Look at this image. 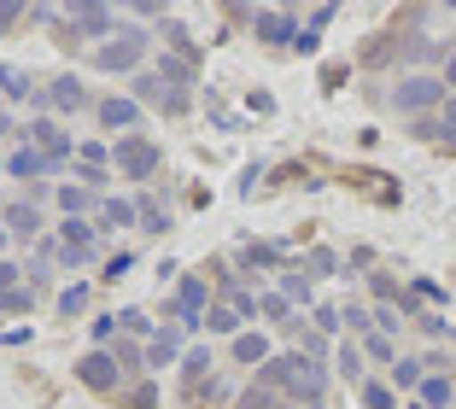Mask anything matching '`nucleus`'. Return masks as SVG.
Masks as SVG:
<instances>
[{
	"mask_svg": "<svg viewBox=\"0 0 456 409\" xmlns=\"http://www.w3.org/2000/svg\"><path fill=\"white\" fill-rule=\"evenodd\" d=\"M362 351L375 356V363H398V351H392V339H387V333H369V339H362Z\"/></svg>",
	"mask_w": 456,
	"mask_h": 409,
	"instance_id": "ea45409f",
	"label": "nucleus"
},
{
	"mask_svg": "<svg viewBox=\"0 0 456 409\" xmlns=\"http://www.w3.org/2000/svg\"><path fill=\"white\" fill-rule=\"evenodd\" d=\"M339 374H346V380H362V345H339Z\"/></svg>",
	"mask_w": 456,
	"mask_h": 409,
	"instance_id": "e433bc0d",
	"label": "nucleus"
},
{
	"mask_svg": "<svg viewBox=\"0 0 456 409\" xmlns=\"http://www.w3.org/2000/svg\"><path fill=\"white\" fill-rule=\"evenodd\" d=\"M0 94L24 106L29 94H36V70H24V65H0Z\"/></svg>",
	"mask_w": 456,
	"mask_h": 409,
	"instance_id": "4468645a",
	"label": "nucleus"
},
{
	"mask_svg": "<svg viewBox=\"0 0 456 409\" xmlns=\"http://www.w3.org/2000/svg\"><path fill=\"white\" fill-rule=\"evenodd\" d=\"M362 409H398L392 386H362Z\"/></svg>",
	"mask_w": 456,
	"mask_h": 409,
	"instance_id": "a19ab883",
	"label": "nucleus"
},
{
	"mask_svg": "<svg viewBox=\"0 0 456 409\" xmlns=\"http://www.w3.org/2000/svg\"><path fill=\"white\" fill-rule=\"evenodd\" d=\"M322 386H328V374L316 369V363H305V374L287 386V397H293V404H310V409H316V404H322Z\"/></svg>",
	"mask_w": 456,
	"mask_h": 409,
	"instance_id": "ddd939ff",
	"label": "nucleus"
},
{
	"mask_svg": "<svg viewBox=\"0 0 456 409\" xmlns=\"http://www.w3.org/2000/svg\"><path fill=\"white\" fill-rule=\"evenodd\" d=\"M77 182L88 187V193H100V187L111 182V170H106V164H82V159H77Z\"/></svg>",
	"mask_w": 456,
	"mask_h": 409,
	"instance_id": "f704fd0d",
	"label": "nucleus"
},
{
	"mask_svg": "<svg viewBox=\"0 0 456 409\" xmlns=\"http://www.w3.org/2000/svg\"><path fill=\"white\" fill-rule=\"evenodd\" d=\"M0 228H6L12 240H24V246H29V240L41 234V211L29 205V199H24V205H6V223H0Z\"/></svg>",
	"mask_w": 456,
	"mask_h": 409,
	"instance_id": "f8f14e48",
	"label": "nucleus"
},
{
	"mask_svg": "<svg viewBox=\"0 0 456 409\" xmlns=\"http://www.w3.org/2000/svg\"><path fill=\"white\" fill-rule=\"evenodd\" d=\"M240 310H234V304H211V310H205V328L211 333H234V339H240Z\"/></svg>",
	"mask_w": 456,
	"mask_h": 409,
	"instance_id": "412c9836",
	"label": "nucleus"
},
{
	"mask_svg": "<svg viewBox=\"0 0 456 409\" xmlns=\"http://www.w3.org/2000/svg\"><path fill=\"white\" fill-rule=\"evenodd\" d=\"M77 380L88 386V392L111 397V392H118V380H123V369H118V356H111V351H82L77 356Z\"/></svg>",
	"mask_w": 456,
	"mask_h": 409,
	"instance_id": "423d86ee",
	"label": "nucleus"
},
{
	"mask_svg": "<svg viewBox=\"0 0 456 409\" xmlns=\"http://www.w3.org/2000/svg\"><path fill=\"white\" fill-rule=\"evenodd\" d=\"M234 363L264 369V363H269V339H264V333H240V339H234Z\"/></svg>",
	"mask_w": 456,
	"mask_h": 409,
	"instance_id": "a211bd4d",
	"label": "nucleus"
},
{
	"mask_svg": "<svg viewBox=\"0 0 456 409\" xmlns=\"http://www.w3.org/2000/svg\"><path fill=\"white\" fill-rule=\"evenodd\" d=\"M375 328L392 333V328H398V310H387V304H380V310H375Z\"/></svg>",
	"mask_w": 456,
	"mask_h": 409,
	"instance_id": "09e8293b",
	"label": "nucleus"
},
{
	"mask_svg": "<svg viewBox=\"0 0 456 409\" xmlns=\"http://www.w3.org/2000/svg\"><path fill=\"white\" fill-rule=\"evenodd\" d=\"M159 77L170 82V88H193V65H188V59H175V53H159Z\"/></svg>",
	"mask_w": 456,
	"mask_h": 409,
	"instance_id": "b1692460",
	"label": "nucleus"
},
{
	"mask_svg": "<svg viewBox=\"0 0 456 409\" xmlns=\"http://www.w3.org/2000/svg\"><path fill=\"white\" fill-rule=\"evenodd\" d=\"M59 264H65V269H88V264H94V246H88V251H70V246H59Z\"/></svg>",
	"mask_w": 456,
	"mask_h": 409,
	"instance_id": "a18cd8bd",
	"label": "nucleus"
},
{
	"mask_svg": "<svg viewBox=\"0 0 456 409\" xmlns=\"http://www.w3.org/2000/svg\"><path fill=\"white\" fill-rule=\"evenodd\" d=\"M257 316L281 322V316H287V299H281V292H269V299H257Z\"/></svg>",
	"mask_w": 456,
	"mask_h": 409,
	"instance_id": "c03bdc74",
	"label": "nucleus"
},
{
	"mask_svg": "<svg viewBox=\"0 0 456 409\" xmlns=\"http://www.w3.org/2000/svg\"><path fill=\"white\" fill-rule=\"evenodd\" d=\"M421 404H433V409L456 404V386H451V374H428V380H421Z\"/></svg>",
	"mask_w": 456,
	"mask_h": 409,
	"instance_id": "5701e85b",
	"label": "nucleus"
},
{
	"mask_svg": "<svg viewBox=\"0 0 456 409\" xmlns=\"http://www.w3.org/2000/svg\"><path fill=\"white\" fill-rule=\"evenodd\" d=\"M403 409H428V404H403Z\"/></svg>",
	"mask_w": 456,
	"mask_h": 409,
	"instance_id": "5fc2aeb1",
	"label": "nucleus"
},
{
	"mask_svg": "<svg viewBox=\"0 0 456 409\" xmlns=\"http://www.w3.org/2000/svg\"><path fill=\"white\" fill-rule=\"evenodd\" d=\"M164 53H175V59H188V65H200V41H193L188 29L175 24V18H164Z\"/></svg>",
	"mask_w": 456,
	"mask_h": 409,
	"instance_id": "f3484780",
	"label": "nucleus"
},
{
	"mask_svg": "<svg viewBox=\"0 0 456 409\" xmlns=\"http://www.w3.org/2000/svg\"><path fill=\"white\" fill-rule=\"evenodd\" d=\"M147 47H152V41L141 36V29H118L111 41H100V47H94V65L100 70H134L141 59H147Z\"/></svg>",
	"mask_w": 456,
	"mask_h": 409,
	"instance_id": "20e7f679",
	"label": "nucleus"
},
{
	"mask_svg": "<svg viewBox=\"0 0 456 409\" xmlns=\"http://www.w3.org/2000/svg\"><path fill=\"white\" fill-rule=\"evenodd\" d=\"M182 356H188V351H182V333H175V328H164L159 339L147 345V363H152V369H170V363H182Z\"/></svg>",
	"mask_w": 456,
	"mask_h": 409,
	"instance_id": "dca6fc26",
	"label": "nucleus"
},
{
	"mask_svg": "<svg viewBox=\"0 0 456 409\" xmlns=\"http://www.w3.org/2000/svg\"><path fill=\"white\" fill-rule=\"evenodd\" d=\"M421 369H428V363H416V356H398V363H392V386H421Z\"/></svg>",
	"mask_w": 456,
	"mask_h": 409,
	"instance_id": "2f4dec72",
	"label": "nucleus"
},
{
	"mask_svg": "<svg viewBox=\"0 0 456 409\" xmlns=\"http://www.w3.org/2000/svg\"><path fill=\"white\" fill-rule=\"evenodd\" d=\"M234 409H281V397L264 392V386H246V392L234 397Z\"/></svg>",
	"mask_w": 456,
	"mask_h": 409,
	"instance_id": "7c9ffc66",
	"label": "nucleus"
},
{
	"mask_svg": "<svg viewBox=\"0 0 456 409\" xmlns=\"http://www.w3.org/2000/svg\"><path fill=\"white\" fill-rule=\"evenodd\" d=\"M94 240H100V228L82 223V217H65V228H59V246H70V251H88Z\"/></svg>",
	"mask_w": 456,
	"mask_h": 409,
	"instance_id": "6ab92c4d",
	"label": "nucleus"
},
{
	"mask_svg": "<svg viewBox=\"0 0 456 409\" xmlns=\"http://www.w3.org/2000/svg\"><path fill=\"white\" fill-rule=\"evenodd\" d=\"M240 264L246 269H275L281 258H275V246H257V240H252V246H240Z\"/></svg>",
	"mask_w": 456,
	"mask_h": 409,
	"instance_id": "c756f323",
	"label": "nucleus"
},
{
	"mask_svg": "<svg viewBox=\"0 0 456 409\" xmlns=\"http://www.w3.org/2000/svg\"><path fill=\"white\" fill-rule=\"evenodd\" d=\"M182 397H188L193 409L223 404V397H228V380H216V374H205V380H182Z\"/></svg>",
	"mask_w": 456,
	"mask_h": 409,
	"instance_id": "2eb2a0df",
	"label": "nucleus"
},
{
	"mask_svg": "<svg viewBox=\"0 0 456 409\" xmlns=\"http://www.w3.org/2000/svg\"><path fill=\"white\" fill-rule=\"evenodd\" d=\"M134 211H141V228H147V234H164V228H170V211L159 205V193H141Z\"/></svg>",
	"mask_w": 456,
	"mask_h": 409,
	"instance_id": "aec40b11",
	"label": "nucleus"
},
{
	"mask_svg": "<svg viewBox=\"0 0 456 409\" xmlns=\"http://www.w3.org/2000/svg\"><path fill=\"white\" fill-rule=\"evenodd\" d=\"M59 211L65 217H82V211H100V199L88 187H59Z\"/></svg>",
	"mask_w": 456,
	"mask_h": 409,
	"instance_id": "393cba45",
	"label": "nucleus"
},
{
	"mask_svg": "<svg viewBox=\"0 0 456 409\" xmlns=\"http://www.w3.org/2000/svg\"><path fill=\"white\" fill-rule=\"evenodd\" d=\"M29 304H36V287H6L0 292V310H6V316H29Z\"/></svg>",
	"mask_w": 456,
	"mask_h": 409,
	"instance_id": "bb28decb",
	"label": "nucleus"
},
{
	"mask_svg": "<svg viewBox=\"0 0 456 409\" xmlns=\"http://www.w3.org/2000/svg\"><path fill=\"white\" fill-rule=\"evenodd\" d=\"M444 100H451V94H444V77H428V70H416V77H403L398 88H392V106H398L410 123L428 118V111H439Z\"/></svg>",
	"mask_w": 456,
	"mask_h": 409,
	"instance_id": "f03ea898",
	"label": "nucleus"
},
{
	"mask_svg": "<svg viewBox=\"0 0 456 409\" xmlns=\"http://www.w3.org/2000/svg\"><path fill=\"white\" fill-rule=\"evenodd\" d=\"M123 409H159V386H152V380H134L129 392H123Z\"/></svg>",
	"mask_w": 456,
	"mask_h": 409,
	"instance_id": "cd10ccee",
	"label": "nucleus"
},
{
	"mask_svg": "<svg viewBox=\"0 0 456 409\" xmlns=\"http://www.w3.org/2000/svg\"><path fill=\"white\" fill-rule=\"evenodd\" d=\"M369 292H375V299L387 304V299H398V281H392V275H380V269H375V275H369Z\"/></svg>",
	"mask_w": 456,
	"mask_h": 409,
	"instance_id": "37998d69",
	"label": "nucleus"
},
{
	"mask_svg": "<svg viewBox=\"0 0 456 409\" xmlns=\"http://www.w3.org/2000/svg\"><path fill=\"white\" fill-rule=\"evenodd\" d=\"M41 100H47L53 111H70V118H77V111H88V106H100L94 94L82 88V77H77V70H59V77L47 82V94H41Z\"/></svg>",
	"mask_w": 456,
	"mask_h": 409,
	"instance_id": "0eeeda50",
	"label": "nucleus"
},
{
	"mask_svg": "<svg viewBox=\"0 0 456 409\" xmlns=\"http://www.w3.org/2000/svg\"><path fill=\"white\" fill-rule=\"evenodd\" d=\"M281 299L287 304H310V299H316V287H310L305 269H281Z\"/></svg>",
	"mask_w": 456,
	"mask_h": 409,
	"instance_id": "4be33fe9",
	"label": "nucleus"
},
{
	"mask_svg": "<svg viewBox=\"0 0 456 409\" xmlns=\"http://www.w3.org/2000/svg\"><path fill=\"white\" fill-rule=\"evenodd\" d=\"M118 328L134 333V339H147V333H152V316H147V310H118Z\"/></svg>",
	"mask_w": 456,
	"mask_h": 409,
	"instance_id": "72a5a7b5",
	"label": "nucleus"
},
{
	"mask_svg": "<svg viewBox=\"0 0 456 409\" xmlns=\"http://www.w3.org/2000/svg\"><path fill=\"white\" fill-rule=\"evenodd\" d=\"M252 36L264 41V47H293L298 24H293V12H252Z\"/></svg>",
	"mask_w": 456,
	"mask_h": 409,
	"instance_id": "6e6552de",
	"label": "nucleus"
},
{
	"mask_svg": "<svg viewBox=\"0 0 456 409\" xmlns=\"http://www.w3.org/2000/svg\"><path fill=\"white\" fill-rule=\"evenodd\" d=\"M339 328H346V316H339L334 304H316V333L328 339V333H339Z\"/></svg>",
	"mask_w": 456,
	"mask_h": 409,
	"instance_id": "58836bf2",
	"label": "nucleus"
},
{
	"mask_svg": "<svg viewBox=\"0 0 456 409\" xmlns=\"http://www.w3.org/2000/svg\"><path fill=\"white\" fill-rule=\"evenodd\" d=\"M6 246H12V234H6V228H0V251H6Z\"/></svg>",
	"mask_w": 456,
	"mask_h": 409,
	"instance_id": "864d4df0",
	"label": "nucleus"
},
{
	"mask_svg": "<svg viewBox=\"0 0 456 409\" xmlns=\"http://www.w3.org/2000/svg\"><path fill=\"white\" fill-rule=\"evenodd\" d=\"M339 316H346V322H351V333H369V328H375V322L362 316V304H346V310H339Z\"/></svg>",
	"mask_w": 456,
	"mask_h": 409,
	"instance_id": "49530a36",
	"label": "nucleus"
},
{
	"mask_svg": "<svg viewBox=\"0 0 456 409\" xmlns=\"http://www.w3.org/2000/svg\"><path fill=\"white\" fill-rule=\"evenodd\" d=\"M129 100H141V106L164 111V118H182V111L193 106V94H188V88H170L159 70H134V77H129Z\"/></svg>",
	"mask_w": 456,
	"mask_h": 409,
	"instance_id": "7ed1b4c3",
	"label": "nucleus"
},
{
	"mask_svg": "<svg viewBox=\"0 0 456 409\" xmlns=\"http://www.w3.org/2000/svg\"><path fill=\"white\" fill-rule=\"evenodd\" d=\"M211 369H216V363H211V351H200V345H193V351L182 356V380H205Z\"/></svg>",
	"mask_w": 456,
	"mask_h": 409,
	"instance_id": "c85d7f7f",
	"label": "nucleus"
},
{
	"mask_svg": "<svg viewBox=\"0 0 456 409\" xmlns=\"http://www.w3.org/2000/svg\"><path fill=\"white\" fill-rule=\"evenodd\" d=\"M111 164H118L123 182H152L164 170V146L152 135H118L111 141Z\"/></svg>",
	"mask_w": 456,
	"mask_h": 409,
	"instance_id": "f257e3e1",
	"label": "nucleus"
},
{
	"mask_svg": "<svg viewBox=\"0 0 456 409\" xmlns=\"http://www.w3.org/2000/svg\"><path fill=\"white\" fill-rule=\"evenodd\" d=\"M141 111H147V106H141V100H129V94H106V100L94 106V118L118 135V129H134V123H141Z\"/></svg>",
	"mask_w": 456,
	"mask_h": 409,
	"instance_id": "1a4fd4ad",
	"label": "nucleus"
},
{
	"mask_svg": "<svg viewBox=\"0 0 456 409\" xmlns=\"http://www.w3.org/2000/svg\"><path fill=\"white\" fill-rule=\"evenodd\" d=\"M444 88H456V47L444 53Z\"/></svg>",
	"mask_w": 456,
	"mask_h": 409,
	"instance_id": "603ef678",
	"label": "nucleus"
},
{
	"mask_svg": "<svg viewBox=\"0 0 456 409\" xmlns=\"http://www.w3.org/2000/svg\"><path fill=\"white\" fill-rule=\"evenodd\" d=\"M94 228H100V234H106V228H141V211H134L129 199H100Z\"/></svg>",
	"mask_w": 456,
	"mask_h": 409,
	"instance_id": "9b49d317",
	"label": "nucleus"
},
{
	"mask_svg": "<svg viewBox=\"0 0 456 409\" xmlns=\"http://www.w3.org/2000/svg\"><path fill=\"white\" fill-rule=\"evenodd\" d=\"M12 24H24V6H0V29H12Z\"/></svg>",
	"mask_w": 456,
	"mask_h": 409,
	"instance_id": "3c124183",
	"label": "nucleus"
},
{
	"mask_svg": "<svg viewBox=\"0 0 456 409\" xmlns=\"http://www.w3.org/2000/svg\"><path fill=\"white\" fill-rule=\"evenodd\" d=\"M316 409H322V404H316Z\"/></svg>",
	"mask_w": 456,
	"mask_h": 409,
	"instance_id": "4d7b16f0",
	"label": "nucleus"
},
{
	"mask_svg": "<svg viewBox=\"0 0 456 409\" xmlns=\"http://www.w3.org/2000/svg\"><path fill=\"white\" fill-rule=\"evenodd\" d=\"M0 170H6V159H0Z\"/></svg>",
	"mask_w": 456,
	"mask_h": 409,
	"instance_id": "6e6d98bb",
	"label": "nucleus"
},
{
	"mask_svg": "<svg viewBox=\"0 0 456 409\" xmlns=\"http://www.w3.org/2000/svg\"><path fill=\"white\" fill-rule=\"evenodd\" d=\"M82 310H88V281H70L65 292H59V316H82Z\"/></svg>",
	"mask_w": 456,
	"mask_h": 409,
	"instance_id": "a878e982",
	"label": "nucleus"
},
{
	"mask_svg": "<svg viewBox=\"0 0 456 409\" xmlns=\"http://www.w3.org/2000/svg\"><path fill=\"white\" fill-rule=\"evenodd\" d=\"M59 24L77 29V36H88V41H111V36H118V12H111V6H94V0L65 6V12H59Z\"/></svg>",
	"mask_w": 456,
	"mask_h": 409,
	"instance_id": "39448f33",
	"label": "nucleus"
},
{
	"mask_svg": "<svg viewBox=\"0 0 456 409\" xmlns=\"http://www.w3.org/2000/svg\"><path fill=\"white\" fill-rule=\"evenodd\" d=\"M18 275H24V269H18L12 258H0V292H6V287H18Z\"/></svg>",
	"mask_w": 456,
	"mask_h": 409,
	"instance_id": "de8ad7c7",
	"label": "nucleus"
},
{
	"mask_svg": "<svg viewBox=\"0 0 456 409\" xmlns=\"http://www.w3.org/2000/svg\"><path fill=\"white\" fill-rule=\"evenodd\" d=\"M0 141H24V129H18V123L6 118V111H0Z\"/></svg>",
	"mask_w": 456,
	"mask_h": 409,
	"instance_id": "8fccbe9b",
	"label": "nucleus"
},
{
	"mask_svg": "<svg viewBox=\"0 0 456 409\" xmlns=\"http://www.w3.org/2000/svg\"><path fill=\"white\" fill-rule=\"evenodd\" d=\"M439 141H444V146H456V94L439 106Z\"/></svg>",
	"mask_w": 456,
	"mask_h": 409,
	"instance_id": "4c0bfd02",
	"label": "nucleus"
},
{
	"mask_svg": "<svg viewBox=\"0 0 456 409\" xmlns=\"http://www.w3.org/2000/svg\"><path fill=\"white\" fill-rule=\"evenodd\" d=\"M129 269H134V258H129V251H111V258H106V281H123Z\"/></svg>",
	"mask_w": 456,
	"mask_h": 409,
	"instance_id": "79ce46f5",
	"label": "nucleus"
},
{
	"mask_svg": "<svg viewBox=\"0 0 456 409\" xmlns=\"http://www.w3.org/2000/svg\"><path fill=\"white\" fill-rule=\"evenodd\" d=\"M305 269H310V275H339V258H334L328 246H316V251L305 258Z\"/></svg>",
	"mask_w": 456,
	"mask_h": 409,
	"instance_id": "c9c22d12",
	"label": "nucleus"
},
{
	"mask_svg": "<svg viewBox=\"0 0 456 409\" xmlns=\"http://www.w3.org/2000/svg\"><path fill=\"white\" fill-rule=\"evenodd\" d=\"M6 176H18V182H41V176H53V164H47V152H36V146H18L12 159H6Z\"/></svg>",
	"mask_w": 456,
	"mask_h": 409,
	"instance_id": "9d476101",
	"label": "nucleus"
},
{
	"mask_svg": "<svg viewBox=\"0 0 456 409\" xmlns=\"http://www.w3.org/2000/svg\"><path fill=\"white\" fill-rule=\"evenodd\" d=\"M111 356H118V369H141V363H147V351L134 339H111Z\"/></svg>",
	"mask_w": 456,
	"mask_h": 409,
	"instance_id": "473e14b6",
	"label": "nucleus"
}]
</instances>
